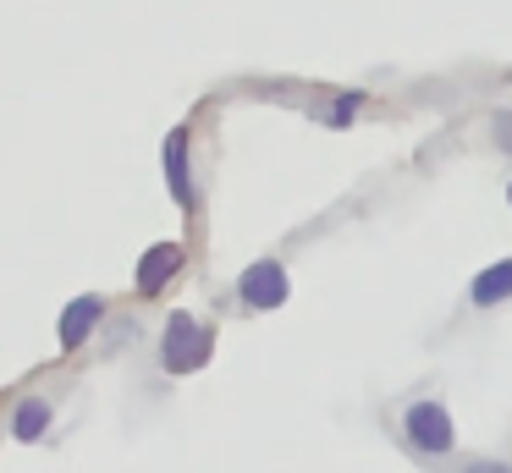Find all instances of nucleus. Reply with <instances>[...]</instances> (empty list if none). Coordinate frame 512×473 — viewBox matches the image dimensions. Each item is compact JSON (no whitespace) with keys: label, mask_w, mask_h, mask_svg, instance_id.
Masks as SVG:
<instances>
[{"label":"nucleus","mask_w":512,"mask_h":473,"mask_svg":"<svg viewBox=\"0 0 512 473\" xmlns=\"http://www.w3.org/2000/svg\"><path fill=\"white\" fill-rule=\"evenodd\" d=\"M237 297H243L248 314H276L292 297V270L281 259H254L243 275H237Z\"/></svg>","instance_id":"3"},{"label":"nucleus","mask_w":512,"mask_h":473,"mask_svg":"<svg viewBox=\"0 0 512 473\" xmlns=\"http://www.w3.org/2000/svg\"><path fill=\"white\" fill-rule=\"evenodd\" d=\"M402 440H408L419 457H452L457 451V424H452V413H446V402L413 396V402L402 407Z\"/></svg>","instance_id":"2"},{"label":"nucleus","mask_w":512,"mask_h":473,"mask_svg":"<svg viewBox=\"0 0 512 473\" xmlns=\"http://www.w3.org/2000/svg\"><path fill=\"white\" fill-rule=\"evenodd\" d=\"M490 132H496V143H501V149L512 154V110H501V116L490 121Z\"/></svg>","instance_id":"10"},{"label":"nucleus","mask_w":512,"mask_h":473,"mask_svg":"<svg viewBox=\"0 0 512 473\" xmlns=\"http://www.w3.org/2000/svg\"><path fill=\"white\" fill-rule=\"evenodd\" d=\"M182 264H188V248H182L177 237H160V242H149V248L138 253L133 292H138V297H160V292H166V286L182 275Z\"/></svg>","instance_id":"5"},{"label":"nucleus","mask_w":512,"mask_h":473,"mask_svg":"<svg viewBox=\"0 0 512 473\" xmlns=\"http://www.w3.org/2000/svg\"><path fill=\"white\" fill-rule=\"evenodd\" d=\"M369 99L358 94V88H347V94H336V99H325V110H314V116L325 121V127H347V121L358 116V110H364Z\"/></svg>","instance_id":"9"},{"label":"nucleus","mask_w":512,"mask_h":473,"mask_svg":"<svg viewBox=\"0 0 512 473\" xmlns=\"http://www.w3.org/2000/svg\"><path fill=\"white\" fill-rule=\"evenodd\" d=\"M210 358H215V325H204V319H193L177 308V314L166 319V330H160V369L188 380V374H199Z\"/></svg>","instance_id":"1"},{"label":"nucleus","mask_w":512,"mask_h":473,"mask_svg":"<svg viewBox=\"0 0 512 473\" xmlns=\"http://www.w3.org/2000/svg\"><path fill=\"white\" fill-rule=\"evenodd\" d=\"M105 314H111V303H105L100 292H78V297H72V303L56 314V341H61L67 352L89 347V336L105 325Z\"/></svg>","instance_id":"6"},{"label":"nucleus","mask_w":512,"mask_h":473,"mask_svg":"<svg viewBox=\"0 0 512 473\" xmlns=\"http://www.w3.org/2000/svg\"><path fill=\"white\" fill-rule=\"evenodd\" d=\"M507 204H512V182H507Z\"/></svg>","instance_id":"12"},{"label":"nucleus","mask_w":512,"mask_h":473,"mask_svg":"<svg viewBox=\"0 0 512 473\" xmlns=\"http://www.w3.org/2000/svg\"><path fill=\"white\" fill-rule=\"evenodd\" d=\"M463 473H512V468H507V462H496V457H474Z\"/></svg>","instance_id":"11"},{"label":"nucleus","mask_w":512,"mask_h":473,"mask_svg":"<svg viewBox=\"0 0 512 473\" xmlns=\"http://www.w3.org/2000/svg\"><path fill=\"white\" fill-rule=\"evenodd\" d=\"M468 303H474V308H501V303H512V259L485 264V270L468 281Z\"/></svg>","instance_id":"7"},{"label":"nucleus","mask_w":512,"mask_h":473,"mask_svg":"<svg viewBox=\"0 0 512 473\" xmlns=\"http://www.w3.org/2000/svg\"><path fill=\"white\" fill-rule=\"evenodd\" d=\"M50 424H56V407H50L45 396H23V402L12 407V440H23V446L45 440Z\"/></svg>","instance_id":"8"},{"label":"nucleus","mask_w":512,"mask_h":473,"mask_svg":"<svg viewBox=\"0 0 512 473\" xmlns=\"http://www.w3.org/2000/svg\"><path fill=\"white\" fill-rule=\"evenodd\" d=\"M160 176H166V193L182 215H193L199 204V187H193V132L188 127H171L160 138Z\"/></svg>","instance_id":"4"}]
</instances>
